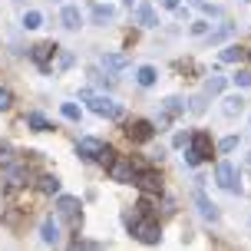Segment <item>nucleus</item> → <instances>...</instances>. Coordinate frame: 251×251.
<instances>
[{"label": "nucleus", "mask_w": 251, "mask_h": 251, "mask_svg": "<svg viewBox=\"0 0 251 251\" xmlns=\"http://www.w3.org/2000/svg\"><path fill=\"white\" fill-rule=\"evenodd\" d=\"M123 222L126 228L136 235L142 245H159V238H162V231H159V222L155 218H149V215H123Z\"/></svg>", "instance_id": "f257e3e1"}, {"label": "nucleus", "mask_w": 251, "mask_h": 251, "mask_svg": "<svg viewBox=\"0 0 251 251\" xmlns=\"http://www.w3.org/2000/svg\"><path fill=\"white\" fill-rule=\"evenodd\" d=\"M215 182H218V185L225 188V192H238V169H235V165L231 162H218L215 165Z\"/></svg>", "instance_id": "f03ea898"}, {"label": "nucleus", "mask_w": 251, "mask_h": 251, "mask_svg": "<svg viewBox=\"0 0 251 251\" xmlns=\"http://www.w3.org/2000/svg\"><path fill=\"white\" fill-rule=\"evenodd\" d=\"M89 109L96 116H106V119H119L123 116V109H119V102L116 100H109V96H89Z\"/></svg>", "instance_id": "7ed1b4c3"}, {"label": "nucleus", "mask_w": 251, "mask_h": 251, "mask_svg": "<svg viewBox=\"0 0 251 251\" xmlns=\"http://www.w3.org/2000/svg\"><path fill=\"white\" fill-rule=\"evenodd\" d=\"M56 212H60V218H66L73 228H79V199H73V195H60L56 199Z\"/></svg>", "instance_id": "20e7f679"}, {"label": "nucleus", "mask_w": 251, "mask_h": 251, "mask_svg": "<svg viewBox=\"0 0 251 251\" xmlns=\"http://www.w3.org/2000/svg\"><path fill=\"white\" fill-rule=\"evenodd\" d=\"M109 178L113 182H136V165H132V159H113L109 162Z\"/></svg>", "instance_id": "39448f33"}, {"label": "nucleus", "mask_w": 251, "mask_h": 251, "mask_svg": "<svg viewBox=\"0 0 251 251\" xmlns=\"http://www.w3.org/2000/svg\"><path fill=\"white\" fill-rule=\"evenodd\" d=\"M126 136L132 139V142H149V139L155 136V126H152L149 119H132V123L126 126Z\"/></svg>", "instance_id": "423d86ee"}, {"label": "nucleus", "mask_w": 251, "mask_h": 251, "mask_svg": "<svg viewBox=\"0 0 251 251\" xmlns=\"http://www.w3.org/2000/svg\"><path fill=\"white\" fill-rule=\"evenodd\" d=\"M136 185L146 192V195H159L162 192V178H159V172H136Z\"/></svg>", "instance_id": "0eeeda50"}, {"label": "nucleus", "mask_w": 251, "mask_h": 251, "mask_svg": "<svg viewBox=\"0 0 251 251\" xmlns=\"http://www.w3.org/2000/svg\"><path fill=\"white\" fill-rule=\"evenodd\" d=\"M56 50H60L56 43H37V47L30 50V56H33V63H37L40 70L47 73V70H50V56H53V53H56Z\"/></svg>", "instance_id": "6e6552de"}, {"label": "nucleus", "mask_w": 251, "mask_h": 251, "mask_svg": "<svg viewBox=\"0 0 251 251\" xmlns=\"http://www.w3.org/2000/svg\"><path fill=\"white\" fill-rule=\"evenodd\" d=\"M188 149L195 152V159H199V162H201V159H212V136H208V132H195Z\"/></svg>", "instance_id": "1a4fd4ad"}, {"label": "nucleus", "mask_w": 251, "mask_h": 251, "mask_svg": "<svg viewBox=\"0 0 251 251\" xmlns=\"http://www.w3.org/2000/svg\"><path fill=\"white\" fill-rule=\"evenodd\" d=\"M102 149H106V142H102V139H93V136L79 139V146H76V152H79L83 159H100Z\"/></svg>", "instance_id": "9d476101"}, {"label": "nucleus", "mask_w": 251, "mask_h": 251, "mask_svg": "<svg viewBox=\"0 0 251 251\" xmlns=\"http://www.w3.org/2000/svg\"><path fill=\"white\" fill-rule=\"evenodd\" d=\"M60 24L66 26V30H79V24H83V13H79V7L76 3H66L60 10Z\"/></svg>", "instance_id": "9b49d317"}, {"label": "nucleus", "mask_w": 251, "mask_h": 251, "mask_svg": "<svg viewBox=\"0 0 251 251\" xmlns=\"http://www.w3.org/2000/svg\"><path fill=\"white\" fill-rule=\"evenodd\" d=\"M3 172H7L10 188H17V185H24V182H26V165H20V162H7V165H3Z\"/></svg>", "instance_id": "f8f14e48"}, {"label": "nucleus", "mask_w": 251, "mask_h": 251, "mask_svg": "<svg viewBox=\"0 0 251 251\" xmlns=\"http://www.w3.org/2000/svg\"><path fill=\"white\" fill-rule=\"evenodd\" d=\"M126 66H129V56L126 53H106L102 56V70H109V73H119Z\"/></svg>", "instance_id": "ddd939ff"}, {"label": "nucleus", "mask_w": 251, "mask_h": 251, "mask_svg": "<svg viewBox=\"0 0 251 251\" xmlns=\"http://www.w3.org/2000/svg\"><path fill=\"white\" fill-rule=\"evenodd\" d=\"M40 238L47 241V245H56V241H60V225L53 222V215H50V218H43V225H40Z\"/></svg>", "instance_id": "4468645a"}, {"label": "nucleus", "mask_w": 251, "mask_h": 251, "mask_svg": "<svg viewBox=\"0 0 251 251\" xmlns=\"http://www.w3.org/2000/svg\"><path fill=\"white\" fill-rule=\"evenodd\" d=\"M195 201H199V212H201V218H205V222H218V208L205 199V192H201V188L195 192Z\"/></svg>", "instance_id": "2eb2a0df"}, {"label": "nucleus", "mask_w": 251, "mask_h": 251, "mask_svg": "<svg viewBox=\"0 0 251 251\" xmlns=\"http://www.w3.org/2000/svg\"><path fill=\"white\" fill-rule=\"evenodd\" d=\"M241 109H245V96H238V93L222 100V113H225V116H238Z\"/></svg>", "instance_id": "dca6fc26"}, {"label": "nucleus", "mask_w": 251, "mask_h": 251, "mask_svg": "<svg viewBox=\"0 0 251 251\" xmlns=\"http://www.w3.org/2000/svg\"><path fill=\"white\" fill-rule=\"evenodd\" d=\"M93 20H96L100 26H106V24H113V20H116V10H113V7H102V3H96V7H93Z\"/></svg>", "instance_id": "f3484780"}, {"label": "nucleus", "mask_w": 251, "mask_h": 251, "mask_svg": "<svg viewBox=\"0 0 251 251\" xmlns=\"http://www.w3.org/2000/svg\"><path fill=\"white\" fill-rule=\"evenodd\" d=\"M241 56H245V47H238V43H228L225 50L218 53V60H222V63H238Z\"/></svg>", "instance_id": "a211bd4d"}, {"label": "nucleus", "mask_w": 251, "mask_h": 251, "mask_svg": "<svg viewBox=\"0 0 251 251\" xmlns=\"http://www.w3.org/2000/svg\"><path fill=\"white\" fill-rule=\"evenodd\" d=\"M26 126H30L33 132H50V123H47V116H43V113H30V116H26Z\"/></svg>", "instance_id": "6ab92c4d"}, {"label": "nucleus", "mask_w": 251, "mask_h": 251, "mask_svg": "<svg viewBox=\"0 0 251 251\" xmlns=\"http://www.w3.org/2000/svg\"><path fill=\"white\" fill-rule=\"evenodd\" d=\"M136 20H139L142 26H155V24H159V20H155V10H152L149 3H142V7L136 10Z\"/></svg>", "instance_id": "aec40b11"}, {"label": "nucleus", "mask_w": 251, "mask_h": 251, "mask_svg": "<svg viewBox=\"0 0 251 251\" xmlns=\"http://www.w3.org/2000/svg\"><path fill=\"white\" fill-rule=\"evenodd\" d=\"M182 109H185V102L178 100V96H169V100L162 102V113L169 116V119H172V116H178V113H182Z\"/></svg>", "instance_id": "412c9836"}, {"label": "nucleus", "mask_w": 251, "mask_h": 251, "mask_svg": "<svg viewBox=\"0 0 251 251\" xmlns=\"http://www.w3.org/2000/svg\"><path fill=\"white\" fill-rule=\"evenodd\" d=\"M231 33H235V24H222L218 30H212V33H208V43H222V40H228Z\"/></svg>", "instance_id": "4be33fe9"}, {"label": "nucleus", "mask_w": 251, "mask_h": 251, "mask_svg": "<svg viewBox=\"0 0 251 251\" xmlns=\"http://www.w3.org/2000/svg\"><path fill=\"white\" fill-rule=\"evenodd\" d=\"M155 66H139V73H136V79H139V86H152L155 83Z\"/></svg>", "instance_id": "5701e85b"}, {"label": "nucleus", "mask_w": 251, "mask_h": 251, "mask_svg": "<svg viewBox=\"0 0 251 251\" xmlns=\"http://www.w3.org/2000/svg\"><path fill=\"white\" fill-rule=\"evenodd\" d=\"M222 89H225V76H208V79H205V93H208V96H218Z\"/></svg>", "instance_id": "b1692460"}, {"label": "nucleus", "mask_w": 251, "mask_h": 251, "mask_svg": "<svg viewBox=\"0 0 251 251\" xmlns=\"http://www.w3.org/2000/svg\"><path fill=\"white\" fill-rule=\"evenodd\" d=\"M40 192L56 195V192H60V178H56V176H43V178H40Z\"/></svg>", "instance_id": "393cba45"}, {"label": "nucleus", "mask_w": 251, "mask_h": 251, "mask_svg": "<svg viewBox=\"0 0 251 251\" xmlns=\"http://www.w3.org/2000/svg\"><path fill=\"white\" fill-rule=\"evenodd\" d=\"M40 24H43V17H40L37 10H30V13H26V17H24V26H26V30H37Z\"/></svg>", "instance_id": "a878e982"}, {"label": "nucleus", "mask_w": 251, "mask_h": 251, "mask_svg": "<svg viewBox=\"0 0 251 251\" xmlns=\"http://www.w3.org/2000/svg\"><path fill=\"white\" fill-rule=\"evenodd\" d=\"M235 149H238V136H225L218 142V152H235Z\"/></svg>", "instance_id": "bb28decb"}, {"label": "nucleus", "mask_w": 251, "mask_h": 251, "mask_svg": "<svg viewBox=\"0 0 251 251\" xmlns=\"http://www.w3.org/2000/svg\"><path fill=\"white\" fill-rule=\"evenodd\" d=\"M231 83H235V86H251V73H248V70H235Z\"/></svg>", "instance_id": "cd10ccee"}, {"label": "nucleus", "mask_w": 251, "mask_h": 251, "mask_svg": "<svg viewBox=\"0 0 251 251\" xmlns=\"http://www.w3.org/2000/svg\"><path fill=\"white\" fill-rule=\"evenodd\" d=\"M89 76H93L96 83H102V86H116V76H109V70H106V76H102L100 70H93V73H89Z\"/></svg>", "instance_id": "c85d7f7f"}, {"label": "nucleus", "mask_w": 251, "mask_h": 251, "mask_svg": "<svg viewBox=\"0 0 251 251\" xmlns=\"http://www.w3.org/2000/svg\"><path fill=\"white\" fill-rule=\"evenodd\" d=\"M63 116H66V119H79V106H76V102H63Z\"/></svg>", "instance_id": "c756f323"}, {"label": "nucleus", "mask_w": 251, "mask_h": 251, "mask_svg": "<svg viewBox=\"0 0 251 251\" xmlns=\"http://www.w3.org/2000/svg\"><path fill=\"white\" fill-rule=\"evenodd\" d=\"M10 106H13V93H10V89H0V113L10 109Z\"/></svg>", "instance_id": "7c9ffc66"}, {"label": "nucleus", "mask_w": 251, "mask_h": 251, "mask_svg": "<svg viewBox=\"0 0 251 251\" xmlns=\"http://www.w3.org/2000/svg\"><path fill=\"white\" fill-rule=\"evenodd\" d=\"M7 162H13V149L7 142H0V165H7Z\"/></svg>", "instance_id": "2f4dec72"}, {"label": "nucleus", "mask_w": 251, "mask_h": 251, "mask_svg": "<svg viewBox=\"0 0 251 251\" xmlns=\"http://www.w3.org/2000/svg\"><path fill=\"white\" fill-rule=\"evenodd\" d=\"M192 33H195V37H205V33H208V24H205V20H195V24H192Z\"/></svg>", "instance_id": "473e14b6"}, {"label": "nucleus", "mask_w": 251, "mask_h": 251, "mask_svg": "<svg viewBox=\"0 0 251 251\" xmlns=\"http://www.w3.org/2000/svg\"><path fill=\"white\" fill-rule=\"evenodd\" d=\"M60 66H63V70H66V66H73V53L63 50V53H60Z\"/></svg>", "instance_id": "72a5a7b5"}, {"label": "nucleus", "mask_w": 251, "mask_h": 251, "mask_svg": "<svg viewBox=\"0 0 251 251\" xmlns=\"http://www.w3.org/2000/svg\"><path fill=\"white\" fill-rule=\"evenodd\" d=\"M192 109H195V113H205V96H195V100H192Z\"/></svg>", "instance_id": "f704fd0d"}, {"label": "nucleus", "mask_w": 251, "mask_h": 251, "mask_svg": "<svg viewBox=\"0 0 251 251\" xmlns=\"http://www.w3.org/2000/svg\"><path fill=\"white\" fill-rule=\"evenodd\" d=\"M162 7H169V10H178V0H162Z\"/></svg>", "instance_id": "c9c22d12"}, {"label": "nucleus", "mask_w": 251, "mask_h": 251, "mask_svg": "<svg viewBox=\"0 0 251 251\" xmlns=\"http://www.w3.org/2000/svg\"><path fill=\"white\" fill-rule=\"evenodd\" d=\"M123 3H126V7H132V0H123Z\"/></svg>", "instance_id": "e433bc0d"}, {"label": "nucleus", "mask_w": 251, "mask_h": 251, "mask_svg": "<svg viewBox=\"0 0 251 251\" xmlns=\"http://www.w3.org/2000/svg\"><path fill=\"white\" fill-rule=\"evenodd\" d=\"M245 53H248V60H251V47H248V50H245Z\"/></svg>", "instance_id": "4c0bfd02"}]
</instances>
